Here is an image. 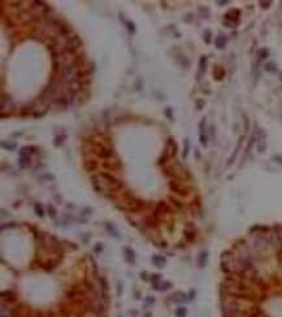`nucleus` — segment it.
Listing matches in <instances>:
<instances>
[{
  "mask_svg": "<svg viewBox=\"0 0 282 317\" xmlns=\"http://www.w3.org/2000/svg\"><path fill=\"white\" fill-rule=\"evenodd\" d=\"M99 177H100V178L104 181V183H107L111 188H113V190H116V188H120V187L122 186V183L120 182L117 178H114V177L112 176V174H109V173H102V174L99 176Z\"/></svg>",
  "mask_w": 282,
  "mask_h": 317,
  "instance_id": "f257e3e1",
  "label": "nucleus"
},
{
  "mask_svg": "<svg viewBox=\"0 0 282 317\" xmlns=\"http://www.w3.org/2000/svg\"><path fill=\"white\" fill-rule=\"evenodd\" d=\"M98 155L100 156V157L107 159V157H111V156L113 155V152H112V150L109 147H105V146L100 145V146H98Z\"/></svg>",
  "mask_w": 282,
  "mask_h": 317,
  "instance_id": "f03ea898",
  "label": "nucleus"
},
{
  "mask_svg": "<svg viewBox=\"0 0 282 317\" xmlns=\"http://www.w3.org/2000/svg\"><path fill=\"white\" fill-rule=\"evenodd\" d=\"M96 166H98V164L94 161V160H90V161H86L85 163V169L87 172H92L96 169Z\"/></svg>",
  "mask_w": 282,
  "mask_h": 317,
  "instance_id": "7ed1b4c3",
  "label": "nucleus"
},
{
  "mask_svg": "<svg viewBox=\"0 0 282 317\" xmlns=\"http://www.w3.org/2000/svg\"><path fill=\"white\" fill-rule=\"evenodd\" d=\"M171 188L172 190L174 191V192H177V194H180V195H186V191L185 190H182V188L178 186V185H176V183H171Z\"/></svg>",
  "mask_w": 282,
  "mask_h": 317,
  "instance_id": "20e7f679",
  "label": "nucleus"
},
{
  "mask_svg": "<svg viewBox=\"0 0 282 317\" xmlns=\"http://www.w3.org/2000/svg\"><path fill=\"white\" fill-rule=\"evenodd\" d=\"M153 263H155V264H159V263H161V264H164V259H157V257H153Z\"/></svg>",
  "mask_w": 282,
  "mask_h": 317,
  "instance_id": "39448f33",
  "label": "nucleus"
},
{
  "mask_svg": "<svg viewBox=\"0 0 282 317\" xmlns=\"http://www.w3.org/2000/svg\"><path fill=\"white\" fill-rule=\"evenodd\" d=\"M35 211H36V212H39V216H43V211H42V208H40V205H36V207H35Z\"/></svg>",
  "mask_w": 282,
  "mask_h": 317,
  "instance_id": "423d86ee",
  "label": "nucleus"
},
{
  "mask_svg": "<svg viewBox=\"0 0 282 317\" xmlns=\"http://www.w3.org/2000/svg\"><path fill=\"white\" fill-rule=\"evenodd\" d=\"M222 43H224V39H218L217 42H216V44H217L218 47H222Z\"/></svg>",
  "mask_w": 282,
  "mask_h": 317,
  "instance_id": "0eeeda50",
  "label": "nucleus"
},
{
  "mask_svg": "<svg viewBox=\"0 0 282 317\" xmlns=\"http://www.w3.org/2000/svg\"><path fill=\"white\" fill-rule=\"evenodd\" d=\"M177 315H178V316H185V309H180V311L177 312Z\"/></svg>",
  "mask_w": 282,
  "mask_h": 317,
  "instance_id": "6e6552de",
  "label": "nucleus"
}]
</instances>
